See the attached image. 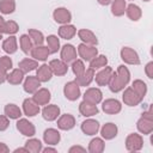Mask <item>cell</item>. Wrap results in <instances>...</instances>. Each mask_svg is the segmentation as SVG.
<instances>
[{"mask_svg":"<svg viewBox=\"0 0 153 153\" xmlns=\"http://www.w3.org/2000/svg\"><path fill=\"white\" fill-rule=\"evenodd\" d=\"M130 80V72L124 65H120L117 68V72H114L109 82V88L111 92L117 93L122 90H124V86L128 85Z\"/></svg>","mask_w":153,"mask_h":153,"instance_id":"1","label":"cell"},{"mask_svg":"<svg viewBox=\"0 0 153 153\" xmlns=\"http://www.w3.org/2000/svg\"><path fill=\"white\" fill-rule=\"evenodd\" d=\"M143 147V139L140 134L131 133L126 139V148L129 152H137Z\"/></svg>","mask_w":153,"mask_h":153,"instance_id":"2","label":"cell"},{"mask_svg":"<svg viewBox=\"0 0 153 153\" xmlns=\"http://www.w3.org/2000/svg\"><path fill=\"white\" fill-rule=\"evenodd\" d=\"M78 54L84 61H88L90 62L92 59H94L98 55V49L96 48V45L80 43L78 45Z\"/></svg>","mask_w":153,"mask_h":153,"instance_id":"3","label":"cell"},{"mask_svg":"<svg viewBox=\"0 0 153 153\" xmlns=\"http://www.w3.org/2000/svg\"><path fill=\"white\" fill-rule=\"evenodd\" d=\"M63 94H65V97H66L68 100L74 102V100H76V99L80 97V94H81V92H80V86L78 85V82H76L75 80L68 81V82L65 85V87H63Z\"/></svg>","mask_w":153,"mask_h":153,"instance_id":"4","label":"cell"},{"mask_svg":"<svg viewBox=\"0 0 153 153\" xmlns=\"http://www.w3.org/2000/svg\"><path fill=\"white\" fill-rule=\"evenodd\" d=\"M120 54H121V59L126 63H128V65H140L139 54L134 49H131L129 47H123L121 49V53Z\"/></svg>","mask_w":153,"mask_h":153,"instance_id":"5","label":"cell"},{"mask_svg":"<svg viewBox=\"0 0 153 153\" xmlns=\"http://www.w3.org/2000/svg\"><path fill=\"white\" fill-rule=\"evenodd\" d=\"M122 99H123L124 104L128 105V106H136L142 102V98L131 87H128V88L124 90Z\"/></svg>","mask_w":153,"mask_h":153,"instance_id":"6","label":"cell"},{"mask_svg":"<svg viewBox=\"0 0 153 153\" xmlns=\"http://www.w3.org/2000/svg\"><path fill=\"white\" fill-rule=\"evenodd\" d=\"M102 109L105 114H109V115H116L118 114L121 110H122V104L120 100L115 99V98H109V99H105L102 104Z\"/></svg>","mask_w":153,"mask_h":153,"instance_id":"7","label":"cell"},{"mask_svg":"<svg viewBox=\"0 0 153 153\" xmlns=\"http://www.w3.org/2000/svg\"><path fill=\"white\" fill-rule=\"evenodd\" d=\"M17 129L19 130V133H22L24 136H33L36 134V128L35 126L26 118H18L17 122Z\"/></svg>","mask_w":153,"mask_h":153,"instance_id":"8","label":"cell"},{"mask_svg":"<svg viewBox=\"0 0 153 153\" xmlns=\"http://www.w3.org/2000/svg\"><path fill=\"white\" fill-rule=\"evenodd\" d=\"M114 71L111 67H103L102 71H99L97 74H94V79H96V82L98 86H108L109 82H110V79H111V75H112Z\"/></svg>","mask_w":153,"mask_h":153,"instance_id":"9","label":"cell"},{"mask_svg":"<svg viewBox=\"0 0 153 153\" xmlns=\"http://www.w3.org/2000/svg\"><path fill=\"white\" fill-rule=\"evenodd\" d=\"M103 99V92L98 87H90L84 93V100L92 103V104H99Z\"/></svg>","mask_w":153,"mask_h":153,"instance_id":"10","label":"cell"},{"mask_svg":"<svg viewBox=\"0 0 153 153\" xmlns=\"http://www.w3.org/2000/svg\"><path fill=\"white\" fill-rule=\"evenodd\" d=\"M53 18L59 24H68L72 20V14L66 7H57L53 12Z\"/></svg>","mask_w":153,"mask_h":153,"instance_id":"11","label":"cell"},{"mask_svg":"<svg viewBox=\"0 0 153 153\" xmlns=\"http://www.w3.org/2000/svg\"><path fill=\"white\" fill-rule=\"evenodd\" d=\"M43 140L48 146H55L61 140L60 131L57 129H54V128H48L43 133Z\"/></svg>","mask_w":153,"mask_h":153,"instance_id":"12","label":"cell"},{"mask_svg":"<svg viewBox=\"0 0 153 153\" xmlns=\"http://www.w3.org/2000/svg\"><path fill=\"white\" fill-rule=\"evenodd\" d=\"M57 127L61 130H71L75 127V118L71 114H65L61 115L57 118Z\"/></svg>","mask_w":153,"mask_h":153,"instance_id":"13","label":"cell"},{"mask_svg":"<svg viewBox=\"0 0 153 153\" xmlns=\"http://www.w3.org/2000/svg\"><path fill=\"white\" fill-rule=\"evenodd\" d=\"M49 67H50L53 74H55L57 76H62V75H65L68 72V66L62 60H57V59L51 60L49 62Z\"/></svg>","mask_w":153,"mask_h":153,"instance_id":"14","label":"cell"},{"mask_svg":"<svg viewBox=\"0 0 153 153\" xmlns=\"http://www.w3.org/2000/svg\"><path fill=\"white\" fill-rule=\"evenodd\" d=\"M50 98H51L50 91H49L48 88H44V87L38 88V90L33 93V96H32L33 102H35L36 104H38V105H47V104L49 103Z\"/></svg>","mask_w":153,"mask_h":153,"instance_id":"15","label":"cell"},{"mask_svg":"<svg viewBox=\"0 0 153 153\" xmlns=\"http://www.w3.org/2000/svg\"><path fill=\"white\" fill-rule=\"evenodd\" d=\"M99 128V122L92 118H87L81 123V131L86 135H96Z\"/></svg>","mask_w":153,"mask_h":153,"instance_id":"16","label":"cell"},{"mask_svg":"<svg viewBox=\"0 0 153 153\" xmlns=\"http://www.w3.org/2000/svg\"><path fill=\"white\" fill-rule=\"evenodd\" d=\"M42 116L45 121H55L57 120V117L60 116V108L55 104H50V105H45L42 110Z\"/></svg>","mask_w":153,"mask_h":153,"instance_id":"17","label":"cell"},{"mask_svg":"<svg viewBox=\"0 0 153 153\" xmlns=\"http://www.w3.org/2000/svg\"><path fill=\"white\" fill-rule=\"evenodd\" d=\"M99 129H100V135H102V137L105 139V140H112L114 137L117 136V133H118L117 126H116L115 123H111V122L105 123V124H104L102 128H99Z\"/></svg>","mask_w":153,"mask_h":153,"instance_id":"18","label":"cell"},{"mask_svg":"<svg viewBox=\"0 0 153 153\" xmlns=\"http://www.w3.org/2000/svg\"><path fill=\"white\" fill-rule=\"evenodd\" d=\"M78 36L82 41V43H85V44H90V45H97L98 44L97 36L93 33V31H91L88 29H80L78 31Z\"/></svg>","mask_w":153,"mask_h":153,"instance_id":"19","label":"cell"},{"mask_svg":"<svg viewBox=\"0 0 153 153\" xmlns=\"http://www.w3.org/2000/svg\"><path fill=\"white\" fill-rule=\"evenodd\" d=\"M76 59V49L72 44H65L61 48V60L66 63L73 62Z\"/></svg>","mask_w":153,"mask_h":153,"instance_id":"20","label":"cell"},{"mask_svg":"<svg viewBox=\"0 0 153 153\" xmlns=\"http://www.w3.org/2000/svg\"><path fill=\"white\" fill-rule=\"evenodd\" d=\"M31 56L37 60V61H45L48 59V56L50 55V51L48 49V47L44 45H33L31 51H30Z\"/></svg>","mask_w":153,"mask_h":153,"instance_id":"21","label":"cell"},{"mask_svg":"<svg viewBox=\"0 0 153 153\" xmlns=\"http://www.w3.org/2000/svg\"><path fill=\"white\" fill-rule=\"evenodd\" d=\"M23 111L26 116L29 117H33L36 115H38L39 112V105L36 104L33 102V99H30V98H26L24 99L23 102Z\"/></svg>","mask_w":153,"mask_h":153,"instance_id":"22","label":"cell"},{"mask_svg":"<svg viewBox=\"0 0 153 153\" xmlns=\"http://www.w3.org/2000/svg\"><path fill=\"white\" fill-rule=\"evenodd\" d=\"M79 111L84 117H91V116L97 115L99 110H98L96 104H92V103H88L86 100H82L79 104Z\"/></svg>","mask_w":153,"mask_h":153,"instance_id":"23","label":"cell"},{"mask_svg":"<svg viewBox=\"0 0 153 153\" xmlns=\"http://www.w3.org/2000/svg\"><path fill=\"white\" fill-rule=\"evenodd\" d=\"M41 86V81L37 79V76H32V75H29L26 76V79L24 80V85H23V88L26 93H35Z\"/></svg>","mask_w":153,"mask_h":153,"instance_id":"24","label":"cell"},{"mask_svg":"<svg viewBox=\"0 0 153 153\" xmlns=\"http://www.w3.org/2000/svg\"><path fill=\"white\" fill-rule=\"evenodd\" d=\"M94 74H96L94 69L87 68V69H85V72L81 75L75 78V81L78 82L79 86H88L92 82V80L94 79Z\"/></svg>","mask_w":153,"mask_h":153,"instance_id":"25","label":"cell"},{"mask_svg":"<svg viewBox=\"0 0 153 153\" xmlns=\"http://www.w3.org/2000/svg\"><path fill=\"white\" fill-rule=\"evenodd\" d=\"M36 76L37 79L41 81V82H47L51 79L53 76V72L49 67V65H45L43 63L42 66H38L37 68V72H36Z\"/></svg>","mask_w":153,"mask_h":153,"instance_id":"26","label":"cell"},{"mask_svg":"<svg viewBox=\"0 0 153 153\" xmlns=\"http://www.w3.org/2000/svg\"><path fill=\"white\" fill-rule=\"evenodd\" d=\"M136 128H137V130L141 134L148 135V134H151L153 131V121L147 120V118H145V117L141 116L139 118V121L136 122Z\"/></svg>","mask_w":153,"mask_h":153,"instance_id":"27","label":"cell"},{"mask_svg":"<svg viewBox=\"0 0 153 153\" xmlns=\"http://www.w3.org/2000/svg\"><path fill=\"white\" fill-rule=\"evenodd\" d=\"M75 33H76V29L74 25L63 24L59 27V36L63 39H71L75 36Z\"/></svg>","mask_w":153,"mask_h":153,"instance_id":"28","label":"cell"},{"mask_svg":"<svg viewBox=\"0 0 153 153\" xmlns=\"http://www.w3.org/2000/svg\"><path fill=\"white\" fill-rule=\"evenodd\" d=\"M24 72L20 69V68H16V69H12L8 74H7V78L6 80L11 84V85H19L23 80H24Z\"/></svg>","mask_w":153,"mask_h":153,"instance_id":"29","label":"cell"},{"mask_svg":"<svg viewBox=\"0 0 153 153\" xmlns=\"http://www.w3.org/2000/svg\"><path fill=\"white\" fill-rule=\"evenodd\" d=\"M126 13H127L128 18L130 20H133V22H137L141 18V16H142L141 8L137 5H135V4H129L126 7Z\"/></svg>","mask_w":153,"mask_h":153,"instance_id":"30","label":"cell"},{"mask_svg":"<svg viewBox=\"0 0 153 153\" xmlns=\"http://www.w3.org/2000/svg\"><path fill=\"white\" fill-rule=\"evenodd\" d=\"M126 0H112L111 1V13L115 17H121L126 13Z\"/></svg>","mask_w":153,"mask_h":153,"instance_id":"31","label":"cell"},{"mask_svg":"<svg viewBox=\"0 0 153 153\" xmlns=\"http://www.w3.org/2000/svg\"><path fill=\"white\" fill-rule=\"evenodd\" d=\"M19 30L18 24L14 20H8V22H4L0 25V33H6V35H14L17 33Z\"/></svg>","mask_w":153,"mask_h":153,"instance_id":"32","label":"cell"},{"mask_svg":"<svg viewBox=\"0 0 153 153\" xmlns=\"http://www.w3.org/2000/svg\"><path fill=\"white\" fill-rule=\"evenodd\" d=\"M2 49L4 51H6L7 54H14L18 49V44H17V37H14L13 35H11L8 38H6L2 42Z\"/></svg>","mask_w":153,"mask_h":153,"instance_id":"33","label":"cell"},{"mask_svg":"<svg viewBox=\"0 0 153 153\" xmlns=\"http://www.w3.org/2000/svg\"><path fill=\"white\" fill-rule=\"evenodd\" d=\"M18 67L24 72V73H29L33 69H36L38 67V61L35 60V59H23L19 63H18Z\"/></svg>","mask_w":153,"mask_h":153,"instance_id":"34","label":"cell"},{"mask_svg":"<svg viewBox=\"0 0 153 153\" xmlns=\"http://www.w3.org/2000/svg\"><path fill=\"white\" fill-rule=\"evenodd\" d=\"M105 148L104 140L100 137H94L88 143V152L91 153H102Z\"/></svg>","mask_w":153,"mask_h":153,"instance_id":"35","label":"cell"},{"mask_svg":"<svg viewBox=\"0 0 153 153\" xmlns=\"http://www.w3.org/2000/svg\"><path fill=\"white\" fill-rule=\"evenodd\" d=\"M4 111H5V115L11 120H18L22 116V110L16 104H7Z\"/></svg>","mask_w":153,"mask_h":153,"instance_id":"36","label":"cell"},{"mask_svg":"<svg viewBox=\"0 0 153 153\" xmlns=\"http://www.w3.org/2000/svg\"><path fill=\"white\" fill-rule=\"evenodd\" d=\"M19 43H20V49H22V51L25 53V54H29V53L31 51L32 47H33V43H32L30 36L26 35V33H24V35L20 36Z\"/></svg>","mask_w":153,"mask_h":153,"instance_id":"37","label":"cell"},{"mask_svg":"<svg viewBox=\"0 0 153 153\" xmlns=\"http://www.w3.org/2000/svg\"><path fill=\"white\" fill-rule=\"evenodd\" d=\"M131 88H133L142 99H143V97H145L146 93H147V85H146L145 81H142V80H140V79H136V80L133 81Z\"/></svg>","mask_w":153,"mask_h":153,"instance_id":"38","label":"cell"},{"mask_svg":"<svg viewBox=\"0 0 153 153\" xmlns=\"http://www.w3.org/2000/svg\"><path fill=\"white\" fill-rule=\"evenodd\" d=\"M16 10L14 0H0V12L2 14H11Z\"/></svg>","mask_w":153,"mask_h":153,"instance_id":"39","label":"cell"},{"mask_svg":"<svg viewBox=\"0 0 153 153\" xmlns=\"http://www.w3.org/2000/svg\"><path fill=\"white\" fill-rule=\"evenodd\" d=\"M108 65V57L105 55H97L94 59L90 61V68L92 69H99Z\"/></svg>","mask_w":153,"mask_h":153,"instance_id":"40","label":"cell"},{"mask_svg":"<svg viewBox=\"0 0 153 153\" xmlns=\"http://www.w3.org/2000/svg\"><path fill=\"white\" fill-rule=\"evenodd\" d=\"M27 35L30 36L32 43L35 45H42L43 42H44V36L43 33L39 31V30H36V29H29V32Z\"/></svg>","mask_w":153,"mask_h":153,"instance_id":"41","label":"cell"},{"mask_svg":"<svg viewBox=\"0 0 153 153\" xmlns=\"http://www.w3.org/2000/svg\"><path fill=\"white\" fill-rule=\"evenodd\" d=\"M47 43H48V49L50 54H55L60 49V39L55 35H49L47 37Z\"/></svg>","mask_w":153,"mask_h":153,"instance_id":"42","label":"cell"},{"mask_svg":"<svg viewBox=\"0 0 153 153\" xmlns=\"http://www.w3.org/2000/svg\"><path fill=\"white\" fill-rule=\"evenodd\" d=\"M25 147L29 149V152L32 153H39L42 151V142L38 139H29L25 142Z\"/></svg>","mask_w":153,"mask_h":153,"instance_id":"43","label":"cell"},{"mask_svg":"<svg viewBox=\"0 0 153 153\" xmlns=\"http://www.w3.org/2000/svg\"><path fill=\"white\" fill-rule=\"evenodd\" d=\"M85 63H84V61L82 60H78V59H75L73 62H72V71H73V73L75 74V76H79V75H81L84 72H85Z\"/></svg>","mask_w":153,"mask_h":153,"instance_id":"44","label":"cell"},{"mask_svg":"<svg viewBox=\"0 0 153 153\" xmlns=\"http://www.w3.org/2000/svg\"><path fill=\"white\" fill-rule=\"evenodd\" d=\"M12 66H13V62H12L11 57H8V56H1L0 57V67L2 69H5L7 72V71L12 69Z\"/></svg>","mask_w":153,"mask_h":153,"instance_id":"45","label":"cell"},{"mask_svg":"<svg viewBox=\"0 0 153 153\" xmlns=\"http://www.w3.org/2000/svg\"><path fill=\"white\" fill-rule=\"evenodd\" d=\"M10 126V120L6 115H1L0 116V131H4L8 128Z\"/></svg>","mask_w":153,"mask_h":153,"instance_id":"46","label":"cell"},{"mask_svg":"<svg viewBox=\"0 0 153 153\" xmlns=\"http://www.w3.org/2000/svg\"><path fill=\"white\" fill-rule=\"evenodd\" d=\"M145 72L148 79H153V62H148L145 67Z\"/></svg>","mask_w":153,"mask_h":153,"instance_id":"47","label":"cell"},{"mask_svg":"<svg viewBox=\"0 0 153 153\" xmlns=\"http://www.w3.org/2000/svg\"><path fill=\"white\" fill-rule=\"evenodd\" d=\"M69 153H85L86 152V148L81 147V146H72L69 149H68Z\"/></svg>","mask_w":153,"mask_h":153,"instance_id":"48","label":"cell"},{"mask_svg":"<svg viewBox=\"0 0 153 153\" xmlns=\"http://www.w3.org/2000/svg\"><path fill=\"white\" fill-rule=\"evenodd\" d=\"M142 117H145V118H147V120L153 121V110H152V106H151L148 110H146V111H143V112H142Z\"/></svg>","mask_w":153,"mask_h":153,"instance_id":"49","label":"cell"},{"mask_svg":"<svg viewBox=\"0 0 153 153\" xmlns=\"http://www.w3.org/2000/svg\"><path fill=\"white\" fill-rule=\"evenodd\" d=\"M6 78H7V72L0 67V84L5 82L6 81Z\"/></svg>","mask_w":153,"mask_h":153,"instance_id":"50","label":"cell"},{"mask_svg":"<svg viewBox=\"0 0 153 153\" xmlns=\"http://www.w3.org/2000/svg\"><path fill=\"white\" fill-rule=\"evenodd\" d=\"M7 152H10V148L7 147V145L4 142H0V153H7Z\"/></svg>","mask_w":153,"mask_h":153,"instance_id":"51","label":"cell"},{"mask_svg":"<svg viewBox=\"0 0 153 153\" xmlns=\"http://www.w3.org/2000/svg\"><path fill=\"white\" fill-rule=\"evenodd\" d=\"M42 152H44V153H48V152H53V153H56V148H53V147L48 146V147H45V148H42Z\"/></svg>","mask_w":153,"mask_h":153,"instance_id":"52","label":"cell"},{"mask_svg":"<svg viewBox=\"0 0 153 153\" xmlns=\"http://www.w3.org/2000/svg\"><path fill=\"white\" fill-rule=\"evenodd\" d=\"M97 1H98V4H99V5H102V6H106V5L111 4V1H112V0H97Z\"/></svg>","mask_w":153,"mask_h":153,"instance_id":"53","label":"cell"},{"mask_svg":"<svg viewBox=\"0 0 153 153\" xmlns=\"http://www.w3.org/2000/svg\"><path fill=\"white\" fill-rule=\"evenodd\" d=\"M14 152H16V153H18V152H24V153H29V149H27L26 147H20V148H17V149H14Z\"/></svg>","mask_w":153,"mask_h":153,"instance_id":"54","label":"cell"},{"mask_svg":"<svg viewBox=\"0 0 153 153\" xmlns=\"http://www.w3.org/2000/svg\"><path fill=\"white\" fill-rule=\"evenodd\" d=\"M4 22H5V20H4V18H2V16H0V25H1Z\"/></svg>","mask_w":153,"mask_h":153,"instance_id":"55","label":"cell"},{"mask_svg":"<svg viewBox=\"0 0 153 153\" xmlns=\"http://www.w3.org/2000/svg\"><path fill=\"white\" fill-rule=\"evenodd\" d=\"M1 38H2V33H0V39H1Z\"/></svg>","mask_w":153,"mask_h":153,"instance_id":"56","label":"cell"},{"mask_svg":"<svg viewBox=\"0 0 153 153\" xmlns=\"http://www.w3.org/2000/svg\"><path fill=\"white\" fill-rule=\"evenodd\" d=\"M143 1H146V2H148V1H151V0H143Z\"/></svg>","mask_w":153,"mask_h":153,"instance_id":"57","label":"cell"}]
</instances>
